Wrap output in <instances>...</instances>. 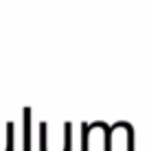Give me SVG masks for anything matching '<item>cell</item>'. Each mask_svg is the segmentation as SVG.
<instances>
[{
  "instance_id": "cell-1",
  "label": "cell",
  "mask_w": 149,
  "mask_h": 151,
  "mask_svg": "<svg viewBox=\"0 0 149 151\" xmlns=\"http://www.w3.org/2000/svg\"><path fill=\"white\" fill-rule=\"evenodd\" d=\"M24 151H31V110L24 107Z\"/></svg>"
}]
</instances>
